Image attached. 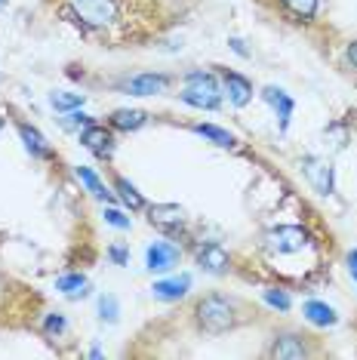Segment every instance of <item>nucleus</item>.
<instances>
[{"mask_svg": "<svg viewBox=\"0 0 357 360\" xmlns=\"http://www.w3.org/2000/svg\"><path fill=\"white\" fill-rule=\"evenodd\" d=\"M194 321L209 335H222L238 326V305L225 296H204L194 305Z\"/></svg>", "mask_w": 357, "mask_h": 360, "instance_id": "obj_1", "label": "nucleus"}, {"mask_svg": "<svg viewBox=\"0 0 357 360\" xmlns=\"http://www.w3.org/2000/svg\"><path fill=\"white\" fill-rule=\"evenodd\" d=\"M178 99L197 111H216L219 105H222V86H219V80L209 75V71H191V75L185 77V86H182V93H178Z\"/></svg>", "mask_w": 357, "mask_h": 360, "instance_id": "obj_2", "label": "nucleus"}, {"mask_svg": "<svg viewBox=\"0 0 357 360\" xmlns=\"http://www.w3.org/2000/svg\"><path fill=\"white\" fill-rule=\"evenodd\" d=\"M68 4L86 28H108L117 19V0H68Z\"/></svg>", "mask_w": 357, "mask_h": 360, "instance_id": "obj_3", "label": "nucleus"}, {"mask_svg": "<svg viewBox=\"0 0 357 360\" xmlns=\"http://www.w3.org/2000/svg\"><path fill=\"white\" fill-rule=\"evenodd\" d=\"M308 240H311V234L305 231L302 225H278L271 228V231L265 234V250L271 252H299L308 247Z\"/></svg>", "mask_w": 357, "mask_h": 360, "instance_id": "obj_4", "label": "nucleus"}, {"mask_svg": "<svg viewBox=\"0 0 357 360\" xmlns=\"http://www.w3.org/2000/svg\"><path fill=\"white\" fill-rule=\"evenodd\" d=\"M302 173L305 179L311 182V188L323 198H330L332 191H336V173H332V163L327 158H318V154H305L302 158Z\"/></svg>", "mask_w": 357, "mask_h": 360, "instance_id": "obj_5", "label": "nucleus"}, {"mask_svg": "<svg viewBox=\"0 0 357 360\" xmlns=\"http://www.w3.org/2000/svg\"><path fill=\"white\" fill-rule=\"evenodd\" d=\"M148 210V222L154 228H160V231L167 234H178L185 225V210L178 207V203H151Z\"/></svg>", "mask_w": 357, "mask_h": 360, "instance_id": "obj_6", "label": "nucleus"}, {"mask_svg": "<svg viewBox=\"0 0 357 360\" xmlns=\"http://www.w3.org/2000/svg\"><path fill=\"white\" fill-rule=\"evenodd\" d=\"M194 256H197V265L204 268L207 274H228V271H231V256H228V250H225L222 243H216V240L200 243Z\"/></svg>", "mask_w": 357, "mask_h": 360, "instance_id": "obj_7", "label": "nucleus"}, {"mask_svg": "<svg viewBox=\"0 0 357 360\" xmlns=\"http://www.w3.org/2000/svg\"><path fill=\"white\" fill-rule=\"evenodd\" d=\"M178 259H182L178 247L176 243H167V240H157L145 250V268H148V271H173L178 265Z\"/></svg>", "mask_w": 357, "mask_h": 360, "instance_id": "obj_8", "label": "nucleus"}, {"mask_svg": "<svg viewBox=\"0 0 357 360\" xmlns=\"http://www.w3.org/2000/svg\"><path fill=\"white\" fill-rule=\"evenodd\" d=\"M80 145L86 151H93L96 158H111L115 154V136H111V129L99 124H89L86 129H80Z\"/></svg>", "mask_w": 357, "mask_h": 360, "instance_id": "obj_9", "label": "nucleus"}, {"mask_svg": "<svg viewBox=\"0 0 357 360\" xmlns=\"http://www.w3.org/2000/svg\"><path fill=\"white\" fill-rule=\"evenodd\" d=\"M222 84H225V96H228V102L234 108H247L249 102H253V84H249L243 75L238 71H222Z\"/></svg>", "mask_w": 357, "mask_h": 360, "instance_id": "obj_10", "label": "nucleus"}, {"mask_svg": "<svg viewBox=\"0 0 357 360\" xmlns=\"http://www.w3.org/2000/svg\"><path fill=\"white\" fill-rule=\"evenodd\" d=\"M15 129H19V139H22V145H25V151L31 154V158H37V160H50L53 158V148H50V142L44 139V133H40L37 127H31V124H15Z\"/></svg>", "mask_w": 357, "mask_h": 360, "instance_id": "obj_11", "label": "nucleus"}, {"mask_svg": "<svg viewBox=\"0 0 357 360\" xmlns=\"http://www.w3.org/2000/svg\"><path fill=\"white\" fill-rule=\"evenodd\" d=\"M188 290H191V274H178V277H169V281H154L151 296L160 302H178L188 296Z\"/></svg>", "mask_w": 357, "mask_h": 360, "instance_id": "obj_12", "label": "nucleus"}, {"mask_svg": "<svg viewBox=\"0 0 357 360\" xmlns=\"http://www.w3.org/2000/svg\"><path fill=\"white\" fill-rule=\"evenodd\" d=\"M167 86H169L167 75H136L124 84V89L129 96H160Z\"/></svg>", "mask_w": 357, "mask_h": 360, "instance_id": "obj_13", "label": "nucleus"}, {"mask_svg": "<svg viewBox=\"0 0 357 360\" xmlns=\"http://www.w3.org/2000/svg\"><path fill=\"white\" fill-rule=\"evenodd\" d=\"M262 99L271 105L274 114H278L280 129H287V127H290V117H293V111H296V102L290 99V96L283 93L280 86H265V89H262Z\"/></svg>", "mask_w": 357, "mask_h": 360, "instance_id": "obj_14", "label": "nucleus"}, {"mask_svg": "<svg viewBox=\"0 0 357 360\" xmlns=\"http://www.w3.org/2000/svg\"><path fill=\"white\" fill-rule=\"evenodd\" d=\"M271 357H305L308 354V345H305V335H296V333H283L274 339V345L268 348Z\"/></svg>", "mask_w": 357, "mask_h": 360, "instance_id": "obj_15", "label": "nucleus"}, {"mask_svg": "<svg viewBox=\"0 0 357 360\" xmlns=\"http://www.w3.org/2000/svg\"><path fill=\"white\" fill-rule=\"evenodd\" d=\"M108 124H111V129H120V133H136V129H142L148 124V114L142 108H117L108 117Z\"/></svg>", "mask_w": 357, "mask_h": 360, "instance_id": "obj_16", "label": "nucleus"}, {"mask_svg": "<svg viewBox=\"0 0 357 360\" xmlns=\"http://www.w3.org/2000/svg\"><path fill=\"white\" fill-rule=\"evenodd\" d=\"M302 314H305V321L314 323V326H336V323H339L336 308L327 305V302H318V299L305 302V305H302Z\"/></svg>", "mask_w": 357, "mask_h": 360, "instance_id": "obj_17", "label": "nucleus"}, {"mask_svg": "<svg viewBox=\"0 0 357 360\" xmlns=\"http://www.w3.org/2000/svg\"><path fill=\"white\" fill-rule=\"evenodd\" d=\"M74 176H77L80 182L86 185V191L93 194L96 200H102V203H111V200H115V191H111V188L105 185L102 179L96 176V173H93V169H89V167H77V169H74Z\"/></svg>", "mask_w": 357, "mask_h": 360, "instance_id": "obj_18", "label": "nucleus"}, {"mask_svg": "<svg viewBox=\"0 0 357 360\" xmlns=\"http://www.w3.org/2000/svg\"><path fill=\"white\" fill-rule=\"evenodd\" d=\"M115 191H117V200L124 203L126 210L139 212V210L148 207V203H145V198H142V191H139V188H136L133 182H126L124 176H117V179H115Z\"/></svg>", "mask_w": 357, "mask_h": 360, "instance_id": "obj_19", "label": "nucleus"}, {"mask_svg": "<svg viewBox=\"0 0 357 360\" xmlns=\"http://www.w3.org/2000/svg\"><path fill=\"white\" fill-rule=\"evenodd\" d=\"M191 129L197 136H204L207 142L219 145V148H234V145H238V136L228 133V129H222V127H216V124H194Z\"/></svg>", "mask_w": 357, "mask_h": 360, "instance_id": "obj_20", "label": "nucleus"}, {"mask_svg": "<svg viewBox=\"0 0 357 360\" xmlns=\"http://www.w3.org/2000/svg\"><path fill=\"white\" fill-rule=\"evenodd\" d=\"M56 290L65 292V296H71V299H84L89 292V283H86L84 274H62L59 281H56Z\"/></svg>", "mask_w": 357, "mask_h": 360, "instance_id": "obj_21", "label": "nucleus"}, {"mask_svg": "<svg viewBox=\"0 0 357 360\" xmlns=\"http://www.w3.org/2000/svg\"><path fill=\"white\" fill-rule=\"evenodd\" d=\"M283 6H287L293 15H299V19H314V13H318V0H280Z\"/></svg>", "mask_w": 357, "mask_h": 360, "instance_id": "obj_22", "label": "nucleus"}, {"mask_svg": "<svg viewBox=\"0 0 357 360\" xmlns=\"http://www.w3.org/2000/svg\"><path fill=\"white\" fill-rule=\"evenodd\" d=\"M99 317L108 323H117L120 321V302L111 296V292H105V296H99Z\"/></svg>", "mask_w": 357, "mask_h": 360, "instance_id": "obj_23", "label": "nucleus"}, {"mask_svg": "<svg viewBox=\"0 0 357 360\" xmlns=\"http://www.w3.org/2000/svg\"><path fill=\"white\" fill-rule=\"evenodd\" d=\"M50 102H53V108H59V111L84 108V96H80V93H53Z\"/></svg>", "mask_w": 357, "mask_h": 360, "instance_id": "obj_24", "label": "nucleus"}, {"mask_svg": "<svg viewBox=\"0 0 357 360\" xmlns=\"http://www.w3.org/2000/svg\"><path fill=\"white\" fill-rule=\"evenodd\" d=\"M323 139L330 142V148L342 151V148H345V142H348V129H345L342 124H330L327 129H323Z\"/></svg>", "mask_w": 357, "mask_h": 360, "instance_id": "obj_25", "label": "nucleus"}, {"mask_svg": "<svg viewBox=\"0 0 357 360\" xmlns=\"http://www.w3.org/2000/svg\"><path fill=\"white\" fill-rule=\"evenodd\" d=\"M65 330H68V321H65V314H59V311H50V314L44 317V333L46 335H62Z\"/></svg>", "mask_w": 357, "mask_h": 360, "instance_id": "obj_26", "label": "nucleus"}, {"mask_svg": "<svg viewBox=\"0 0 357 360\" xmlns=\"http://www.w3.org/2000/svg\"><path fill=\"white\" fill-rule=\"evenodd\" d=\"M265 302L271 308H278V311H290V308H293V299H290L283 290H265Z\"/></svg>", "mask_w": 357, "mask_h": 360, "instance_id": "obj_27", "label": "nucleus"}, {"mask_svg": "<svg viewBox=\"0 0 357 360\" xmlns=\"http://www.w3.org/2000/svg\"><path fill=\"white\" fill-rule=\"evenodd\" d=\"M89 124H96V120H93V117H89V114H84V111H80V108H74V111H68V117H65V127H71V129H74V127H80V129H86Z\"/></svg>", "mask_w": 357, "mask_h": 360, "instance_id": "obj_28", "label": "nucleus"}, {"mask_svg": "<svg viewBox=\"0 0 357 360\" xmlns=\"http://www.w3.org/2000/svg\"><path fill=\"white\" fill-rule=\"evenodd\" d=\"M105 222L120 228V231H126V228H129V219H126L120 210H115V207H105Z\"/></svg>", "mask_w": 357, "mask_h": 360, "instance_id": "obj_29", "label": "nucleus"}, {"mask_svg": "<svg viewBox=\"0 0 357 360\" xmlns=\"http://www.w3.org/2000/svg\"><path fill=\"white\" fill-rule=\"evenodd\" d=\"M108 259L115 262V265H129V250L115 243V247H108Z\"/></svg>", "mask_w": 357, "mask_h": 360, "instance_id": "obj_30", "label": "nucleus"}, {"mask_svg": "<svg viewBox=\"0 0 357 360\" xmlns=\"http://www.w3.org/2000/svg\"><path fill=\"white\" fill-rule=\"evenodd\" d=\"M228 44H231V50H234V53L243 56V59H247V56H249V50H247V46H243V40H240V37H231Z\"/></svg>", "mask_w": 357, "mask_h": 360, "instance_id": "obj_31", "label": "nucleus"}, {"mask_svg": "<svg viewBox=\"0 0 357 360\" xmlns=\"http://www.w3.org/2000/svg\"><path fill=\"white\" fill-rule=\"evenodd\" d=\"M348 271H351V277L357 281V250L348 252Z\"/></svg>", "mask_w": 357, "mask_h": 360, "instance_id": "obj_32", "label": "nucleus"}, {"mask_svg": "<svg viewBox=\"0 0 357 360\" xmlns=\"http://www.w3.org/2000/svg\"><path fill=\"white\" fill-rule=\"evenodd\" d=\"M348 59H351V65L357 68V44H351V46H348Z\"/></svg>", "mask_w": 357, "mask_h": 360, "instance_id": "obj_33", "label": "nucleus"}, {"mask_svg": "<svg viewBox=\"0 0 357 360\" xmlns=\"http://www.w3.org/2000/svg\"><path fill=\"white\" fill-rule=\"evenodd\" d=\"M0 129H4V114H0Z\"/></svg>", "mask_w": 357, "mask_h": 360, "instance_id": "obj_34", "label": "nucleus"}]
</instances>
